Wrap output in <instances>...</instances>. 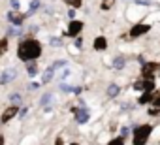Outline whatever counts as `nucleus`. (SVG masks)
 Instances as JSON below:
<instances>
[{
	"label": "nucleus",
	"instance_id": "4c0bfd02",
	"mask_svg": "<svg viewBox=\"0 0 160 145\" xmlns=\"http://www.w3.org/2000/svg\"><path fill=\"white\" fill-rule=\"evenodd\" d=\"M0 145H6V136L0 134Z\"/></svg>",
	"mask_w": 160,
	"mask_h": 145
},
{
	"label": "nucleus",
	"instance_id": "a878e982",
	"mask_svg": "<svg viewBox=\"0 0 160 145\" xmlns=\"http://www.w3.org/2000/svg\"><path fill=\"white\" fill-rule=\"evenodd\" d=\"M40 6H42V2H40V0H30V4H28V12H27V15H32V13H36V12L40 10Z\"/></svg>",
	"mask_w": 160,
	"mask_h": 145
},
{
	"label": "nucleus",
	"instance_id": "423d86ee",
	"mask_svg": "<svg viewBox=\"0 0 160 145\" xmlns=\"http://www.w3.org/2000/svg\"><path fill=\"white\" fill-rule=\"evenodd\" d=\"M72 113H73V121L77 124H87L92 117L91 113V108L85 106V108H79V106H72Z\"/></svg>",
	"mask_w": 160,
	"mask_h": 145
},
{
	"label": "nucleus",
	"instance_id": "7c9ffc66",
	"mask_svg": "<svg viewBox=\"0 0 160 145\" xmlns=\"http://www.w3.org/2000/svg\"><path fill=\"white\" fill-rule=\"evenodd\" d=\"M151 106L156 108V109H160V91H158V89H156V92H154V98H152Z\"/></svg>",
	"mask_w": 160,
	"mask_h": 145
},
{
	"label": "nucleus",
	"instance_id": "6e6552de",
	"mask_svg": "<svg viewBox=\"0 0 160 145\" xmlns=\"http://www.w3.org/2000/svg\"><path fill=\"white\" fill-rule=\"evenodd\" d=\"M19 108H21V106L8 104L2 111H0V124H10L13 119H17V115H19Z\"/></svg>",
	"mask_w": 160,
	"mask_h": 145
},
{
	"label": "nucleus",
	"instance_id": "ddd939ff",
	"mask_svg": "<svg viewBox=\"0 0 160 145\" xmlns=\"http://www.w3.org/2000/svg\"><path fill=\"white\" fill-rule=\"evenodd\" d=\"M25 72L28 79H36L40 76V60H30V62H25Z\"/></svg>",
	"mask_w": 160,
	"mask_h": 145
},
{
	"label": "nucleus",
	"instance_id": "b1692460",
	"mask_svg": "<svg viewBox=\"0 0 160 145\" xmlns=\"http://www.w3.org/2000/svg\"><path fill=\"white\" fill-rule=\"evenodd\" d=\"M10 49V38L4 36V38H0V57H4Z\"/></svg>",
	"mask_w": 160,
	"mask_h": 145
},
{
	"label": "nucleus",
	"instance_id": "6ab92c4d",
	"mask_svg": "<svg viewBox=\"0 0 160 145\" xmlns=\"http://www.w3.org/2000/svg\"><path fill=\"white\" fill-rule=\"evenodd\" d=\"M25 34V28L23 27H13V25H10L8 28H6V36L12 40V38H21Z\"/></svg>",
	"mask_w": 160,
	"mask_h": 145
},
{
	"label": "nucleus",
	"instance_id": "a211bd4d",
	"mask_svg": "<svg viewBox=\"0 0 160 145\" xmlns=\"http://www.w3.org/2000/svg\"><path fill=\"white\" fill-rule=\"evenodd\" d=\"M47 45L53 47V49H60V47H64V38H62V36H53V34H49V36H47Z\"/></svg>",
	"mask_w": 160,
	"mask_h": 145
},
{
	"label": "nucleus",
	"instance_id": "c9c22d12",
	"mask_svg": "<svg viewBox=\"0 0 160 145\" xmlns=\"http://www.w3.org/2000/svg\"><path fill=\"white\" fill-rule=\"evenodd\" d=\"M53 145H64V138H62V134H58L57 138H55V143Z\"/></svg>",
	"mask_w": 160,
	"mask_h": 145
},
{
	"label": "nucleus",
	"instance_id": "f03ea898",
	"mask_svg": "<svg viewBox=\"0 0 160 145\" xmlns=\"http://www.w3.org/2000/svg\"><path fill=\"white\" fill-rule=\"evenodd\" d=\"M152 132H154V124H151V122H139V124H136L132 128V134H130L132 145H147L149 139H151V136H152Z\"/></svg>",
	"mask_w": 160,
	"mask_h": 145
},
{
	"label": "nucleus",
	"instance_id": "bb28decb",
	"mask_svg": "<svg viewBox=\"0 0 160 145\" xmlns=\"http://www.w3.org/2000/svg\"><path fill=\"white\" fill-rule=\"evenodd\" d=\"M40 87H42V83H40V81H36V79H30V81L27 83V91H28V92H36Z\"/></svg>",
	"mask_w": 160,
	"mask_h": 145
},
{
	"label": "nucleus",
	"instance_id": "dca6fc26",
	"mask_svg": "<svg viewBox=\"0 0 160 145\" xmlns=\"http://www.w3.org/2000/svg\"><path fill=\"white\" fill-rule=\"evenodd\" d=\"M154 92H156V91H143V92H139L136 104H138V106H151V102H152V98H154Z\"/></svg>",
	"mask_w": 160,
	"mask_h": 145
},
{
	"label": "nucleus",
	"instance_id": "cd10ccee",
	"mask_svg": "<svg viewBox=\"0 0 160 145\" xmlns=\"http://www.w3.org/2000/svg\"><path fill=\"white\" fill-rule=\"evenodd\" d=\"M62 2H64L66 6L73 8V10H79V8L83 6V0H62Z\"/></svg>",
	"mask_w": 160,
	"mask_h": 145
},
{
	"label": "nucleus",
	"instance_id": "4468645a",
	"mask_svg": "<svg viewBox=\"0 0 160 145\" xmlns=\"http://www.w3.org/2000/svg\"><path fill=\"white\" fill-rule=\"evenodd\" d=\"M104 92H106V96H108V98H111V100H113V98H119V96H121L122 87H121L117 81H109V83L106 85V91H104Z\"/></svg>",
	"mask_w": 160,
	"mask_h": 145
},
{
	"label": "nucleus",
	"instance_id": "5701e85b",
	"mask_svg": "<svg viewBox=\"0 0 160 145\" xmlns=\"http://www.w3.org/2000/svg\"><path fill=\"white\" fill-rule=\"evenodd\" d=\"M72 91H73V85H70L68 81H60L58 83V92L60 94H72Z\"/></svg>",
	"mask_w": 160,
	"mask_h": 145
},
{
	"label": "nucleus",
	"instance_id": "1a4fd4ad",
	"mask_svg": "<svg viewBox=\"0 0 160 145\" xmlns=\"http://www.w3.org/2000/svg\"><path fill=\"white\" fill-rule=\"evenodd\" d=\"M132 91H136L138 94L143 91H156V81L154 79H145V78H136L132 83Z\"/></svg>",
	"mask_w": 160,
	"mask_h": 145
},
{
	"label": "nucleus",
	"instance_id": "0eeeda50",
	"mask_svg": "<svg viewBox=\"0 0 160 145\" xmlns=\"http://www.w3.org/2000/svg\"><path fill=\"white\" fill-rule=\"evenodd\" d=\"M19 78V68L17 66H6L0 70V85H10Z\"/></svg>",
	"mask_w": 160,
	"mask_h": 145
},
{
	"label": "nucleus",
	"instance_id": "2f4dec72",
	"mask_svg": "<svg viewBox=\"0 0 160 145\" xmlns=\"http://www.w3.org/2000/svg\"><path fill=\"white\" fill-rule=\"evenodd\" d=\"M147 115H149V117H160V109L149 106V108H147Z\"/></svg>",
	"mask_w": 160,
	"mask_h": 145
},
{
	"label": "nucleus",
	"instance_id": "9d476101",
	"mask_svg": "<svg viewBox=\"0 0 160 145\" xmlns=\"http://www.w3.org/2000/svg\"><path fill=\"white\" fill-rule=\"evenodd\" d=\"M38 106H40L45 113H51V111H53V106H55V92H53V91L42 92V96H40V100H38Z\"/></svg>",
	"mask_w": 160,
	"mask_h": 145
},
{
	"label": "nucleus",
	"instance_id": "58836bf2",
	"mask_svg": "<svg viewBox=\"0 0 160 145\" xmlns=\"http://www.w3.org/2000/svg\"><path fill=\"white\" fill-rule=\"evenodd\" d=\"M156 78L160 79V62H158V72H156Z\"/></svg>",
	"mask_w": 160,
	"mask_h": 145
},
{
	"label": "nucleus",
	"instance_id": "9b49d317",
	"mask_svg": "<svg viewBox=\"0 0 160 145\" xmlns=\"http://www.w3.org/2000/svg\"><path fill=\"white\" fill-rule=\"evenodd\" d=\"M108 47H109V40H108V36L98 34V36L92 38V51H94V53H106Z\"/></svg>",
	"mask_w": 160,
	"mask_h": 145
},
{
	"label": "nucleus",
	"instance_id": "473e14b6",
	"mask_svg": "<svg viewBox=\"0 0 160 145\" xmlns=\"http://www.w3.org/2000/svg\"><path fill=\"white\" fill-rule=\"evenodd\" d=\"M10 6L13 12H19L21 10V0H10Z\"/></svg>",
	"mask_w": 160,
	"mask_h": 145
},
{
	"label": "nucleus",
	"instance_id": "72a5a7b5",
	"mask_svg": "<svg viewBox=\"0 0 160 145\" xmlns=\"http://www.w3.org/2000/svg\"><path fill=\"white\" fill-rule=\"evenodd\" d=\"M111 6H113V0H104L102 6H100V10H102V12H106V10H109Z\"/></svg>",
	"mask_w": 160,
	"mask_h": 145
},
{
	"label": "nucleus",
	"instance_id": "c85d7f7f",
	"mask_svg": "<svg viewBox=\"0 0 160 145\" xmlns=\"http://www.w3.org/2000/svg\"><path fill=\"white\" fill-rule=\"evenodd\" d=\"M130 134H132V128H130L128 124H121V128H119V136H122V138L126 139Z\"/></svg>",
	"mask_w": 160,
	"mask_h": 145
},
{
	"label": "nucleus",
	"instance_id": "f704fd0d",
	"mask_svg": "<svg viewBox=\"0 0 160 145\" xmlns=\"http://www.w3.org/2000/svg\"><path fill=\"white\" fill-rule=\"evenodd\" d=\"M66 15H68V19H70V21H72V19H77V17H75V15H77V10H73V8H70V10L66 12Z\"/></svg>",
	"mask_w": 160,
	"mask_h": 145
},
{
	"label": "nucleus",
	"instance_id": "7ed1b4c3",
	"mask_svg": "<svg viewBox=\"0 0 160 145\" xmlns=\"http://www.w3.org/2000/svg\"><path fill=\"white\" fill-rule=\"evenodd\" d=\"M151 30H152V25H151V23H145V21H134L132 27L128 28V32H126L124 38H128V40H139V38L147 36Z\"/></svg>",
	"mask_w": 160,
	"mask_h": 145
},
{
	"label": "nucleus",
	"instance_id": "393cba45",
	"mask_svg": "<svg viewBox=\"0 0 160 145\" xmlns=\"http://www.w3.org/2000/svg\"><path fill=\"white\" fill-rule=\"evenodd\" d=\"M106 145H126V139H124L122 136H119V134H117V136H113L111 139H108V143H106Z\"/></svg>",
	"mask_w": 160,
	"mask_h": 145
},
{
	"label": "nucleus",
	"instance_id": "a19ab883",
	"mask_svg": "<svg viewBox=\"0 0 160 145\" xmlns=\"http://www.w3.org/2000/svg\"><path fill=\"white\" fill-rule=\"evenodd\" d=\"M158 145H160V141H158Z\"/></svg>",
	"mask_w": 160,
	"mask_h": 145
},
{
	"label": "nucleus",
	"instance_id": "20e7f679",
	"mask_svg": "<svg viewBox=\"0 0 160 145\" xmlns=\"http://www.w3.org/2000/svg\"><path fill=\"white\" fill-rule=\"evenodd\" d=\"M83 30H85V21H83V19H72V21L68 23V27H66L62 38H72V40H73V38H77V36H81Z\"/></svg>",
	"mask_w": 160,
	"mask_h": 145
},
{
	"label": "nucleus",
	"instance_id": "c756f323",
	"mask_svg": "<svg viewBox=\"0 0 160 145\" xmlns=\"http://www.w3.org/2000/svg\"><path fill=\"white\" fill-rule=\"evenodd\" d=\"M73 49H83V34L81 36H77V38H73Z\"/></svg>",
	"mask_w": 160,
	"mask_h": 145
},
{
	"label": "nucleus",
	"instance_id": "37998d69",
	"mask_svg": "<svg viewBox=\"0 0 160 145\" xmlns=\"http://www.w3.org/2000/svg\"><path fill=\"white\" fill-rule=\"evenodd\" d=\"M132 2H134V0H132Z\"/></svg>",
	"mask_w": 160,
	"mask_h": 145
},
{
	"label": "nucleus",
	"instance_id": "39448f33",
	"mask_svg": "<svg viewBox=\"0 0 160 145\" xmlns=\"http://www.w3.org/2000/svg\"><path fill=\"white\" fill-rule=\"evenodd\" d=\"M156 72H158V62L156 60H145L141 66H139V78H145V79H154L156 78Z\"/></svg>",
	"mask_w": 160,
	"mask_h": 145
},
{
	"label": "nucleus",
	"instance_id": "79ce46f5",
	"mask_svg": "<svg viewBox=\"0 0 160 145\" xmlns=\"http://www.w3.org/2000/svg\"><path fill=\"white\" fill-rule=\"evenodd\" d=\"M0 58H2V57H0Z\"/></svg>",
	"mask_w": 160,
	"mask_h": 145
},
{
	"label": "nucleus",
	"instance_id": "aec40b11",
	"mask_svg": "<svg viewBox=\"0 0 160 145\" xmlns=\"http://www.w3.org/2000/svg\"><path fill=\"white\" fill-rule=\"evenodd\" d=\"M23 100H25L23 92H17V91H13V92H10V94H8V102H10V104L23 106Z\"/></svg>",
	"mask_w": 160,
	"mask_h": 145
},
{
	"label": "nucleus",
	"instance_id": "412c9836",
	"mask_svg": "<svg viewBox=\"0 0 160 145\" xmlns=\"http://www.w3.org/2000/svg\"><path fill=\"white\" fill-rule=\"evenodd\" d=\"M68 64H70V60H68V58H55V60H53V62H49L47 66H51V68H53L55 72H58V70L66 68Z\"/></svg>",
	"mask_w": 160,
	"mask_h": 145
},
{
	"label": "nucleus",
	"instance_id": "4be33fe9",
	"mask_svg": "<svg viewBox=\"0 0 160 145\" xmlns=\"http://www.w3.org/2000/svg\"><path fill=\"white\" fill-rule=\"evenodd\" d=\"M70 76H72V70L66 66V68H62V70H58V72H57L55 79H58V83H60V81H68V79H70Z\"/></svg>",
	"mask_w": 160,
	"mask_h": 145
},
{
	"label": "nucleus",
	"instance_id": "f8f14e48",
	"mask_svg": "<svg viewBox=\"0 0 160 145\" xmlns=\"http://www.w3.org/2000/svg\"><path fill=\"white\" fill-rule=\"evenodd\" d=\"M27 13H21V12H13V10H10L8 13H6V19H8V23L10 25H13V27H23L25 25V21H27Z\"/></svg>",
	"mask_w": 160,
	"mask_h": 145
},
{
	"label": "nucleus",
	"instance_id": "f3484780",
	"mask_svg": "<svg viewBox=\"0 0 160 145\" xmlns=\"http://www.w3.org/2000/svg\"><path fill=\"white\" fill-rule=\"evenodd\" d=\"M55 76H57V72H55L51 66H45V70L42 72L40 83H42V85H47V83H51V81H55Z\"/></svg>",
	"mask_w": 160,
	"mask_h": 145
},
{
	"label": "nucleus",
	"instance_id": "f257e3e1",
	"mask_svg": "<svg viewBox=\"0 0 160 145\" xmlns=\"http://www.w3.org/2000/svg\"><path fill=\"white\" fill-rule=\"evenodd\" d=\"M42 55H43V43L36 36H25V38H21L17 42L15 58L21 60L23 64L30 62V60H40Z\"/></svg>",
	"mask_w": 160,
	"mask_h": 145
},
{
	"label": "nucleus",
	"instance_id": "2eb2a0df",
	"mask_svg": "<svg viewBox=\"0 0 160 145\" xmlns=\"http://www.w3.org/2000/svg\"><path fill=\"white\" fill-rule=\"evenodd\" d=\"M126 66H128V58H126L124 55H115V57L111 58V68H113V70L122 72Z\"/></svg>",
	"mask_w": 160,
	"mask_h": 145
},
{
	"label": "nucleus",
	"instance_id": "ea45409f",
	"mask_svg": "<svg viewBox=\"0 0 160 145\" xmlns=\"http://www.w3.org/2000/svg\"><path fill=\"white\" fill-rule=\"evenodd\" d=\"M70 145H81V143H77V141H72V143H70Z\"/></svg>",
	"mask_w": 160,
	"mask_h": 145
},
{
	"label": "nucleus",
	"instance_id": "e433bc0d",
	"mask_svg": "<svg viewBox=\"0 0 160 145\" xmlns=\"http://www.w3.org/2000/svg\"><path fill=\"white\" fill-rule=\"evenodd\" d=\"M136 62H139V66H141V64L145 62V57H143V55H138V57H136Z\"/></svg>",
	"mask_w": 160,
	"mask_h": 145
}]
</instances>
